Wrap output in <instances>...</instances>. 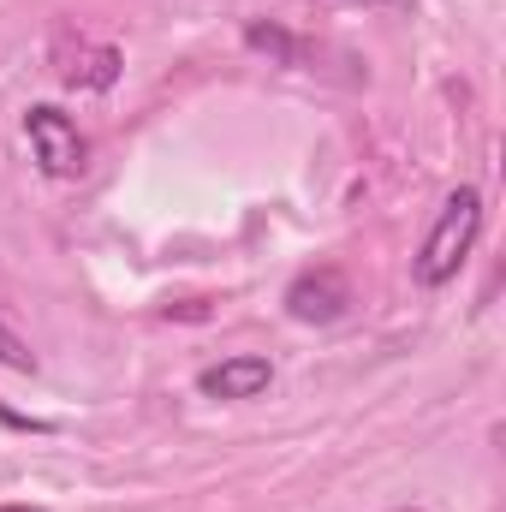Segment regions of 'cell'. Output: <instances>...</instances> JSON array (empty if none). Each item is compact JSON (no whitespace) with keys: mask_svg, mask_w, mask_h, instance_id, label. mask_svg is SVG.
<instances>
[{"mask_svg":"<svg viewBox=\"0 0 506 512\" xmlns=\"http://www.w3.org/2000/svg\"><path fill=\"white\" fill-rule=\"evenodd\" d=\"M346 310H352V286H346L340 268H310V274H298V280L286 286V316H292V322L328 328V322H340Z\"/></svg>","mask_w":506,"mask_h":512,"instance_id":"3957f363","label":"cell"},{"mask_svg":"<svg viewBox=\"0 0 506 512\" xmlns=\"http://www.w3.org/2000/svg\"><path fill=\"white\" fill-rule=\"evenodd\" d=\"M393 512H423V507H393Z\"/></svg>","mask_w":506,"mask_h":512,"instance_id":"30bf717a","label":"cell"},{"mask_svg":"<svg viewBox=\"0 0 506 512\" xmlns=\"http://www.w3.org/2000/svg\"><path fill=\"white\" fill-rule=\"evenodd\" d=\"M24 137H30V155H36V167L48 179H78L90 167V137L78 131L72 114H60L54 102H42V108L24 114Z\"/></svg>","mask_w":506,"mask_h":512,"instance_id":"7a4b0ae2","label":"cell"},{"mask_svg":"<svg viewBox=\"0 0 506 512\" xmlns=\"http://www.w3.org/2000/svg\"><path fill=\"white\" fill-rule=\"evenodd\" d=\"M477 233H483V191H477V185H459V191L441 203V215H435L423 251H417V262H411L417 286H429V292L447 286V280L459 274V262L477 251Z\"/></svg>","mask_w":506,"mask_h":512,"instance_id":"6da1fadb","label":"cell"},{"mask_svg":"<svg viewBox=\"0 0 506 512\" xmlns=\"http://www.w3.org/2000/svg\"><path fill=\"white\" fill-rule=\"evenodd\" d=\"M60 78L66 84H78V90H114V78H120V48H108V42H60Z\"/></svg>","mask_w":506,"mask_h":512,"instance_id":"5b68a950","label":"cell"},{"mask_svg":"<svg viewBox=\"0 0 506 512\" xmlns=\"http://www.w3.org/2000/svg\"><path fill=\"white\" fill-rule=\"evenodd\" d=\"M245 42H251L256 54L280 60V66H298V60H304V48H298V42L280 30V24H262V18H251V24H245Z\"/></svg>","mask_w":506,"mask_h":512,"instance_id":"8992f818","label":"cell"},{"mask_svg":"<svg viewBox=\"0 0 506 512\" xmlns=\"http://www.w3.org/2000/svg\"><path fill=\"white\" fill-rule=\"evenodd\" d=\"M268 382H274V364L256 358V352H239V358L209 364L197 376V393L203 399H256V393H268Z\"/></svg>","mask_w":506,"mask_h":512,"instance_id":"277c9868","label":"cell"},{"mask_svg":"<svg viewBox=\"0 0 506 512\" xmlns=\"http://www.w3.org/2000/svg\"><path fill=\"white\" fill-rule=\"evenodd\" d=\"M0 512H42V507H0Z\"/></svg>","mask_w":506,"mask_h":512,"instance_id":"9c48e42d","label":"cell"},{"mask_svg":"<svg viewBox=\"0 0 506 512\" xmlns=\"http://www.w3.org/2000/svg\"><path fill=\"white\" fill-rule=\"evenodd\" d=\"M0 364H6V370H18V376H30V370H36V352L18 340V328H12L6 316H0Z\"/></svg>","mask_w":506,"mask_h":512,"instance_id":"52a82bcc","label":"cell"},{"mask_svg":"<svg viewBox=\"0 0 506 512\" xmlns=\"http://www.w3.org/2000/svg\"><path fill=\"white\" fill-rule=\"evenodd\" d=\"M358 6H387V12H411V0H358Z\"/></svg>","mask_w":506,"mask_h":512,"instance_id":"ba28073f","label":"cell"}]
</instances>
